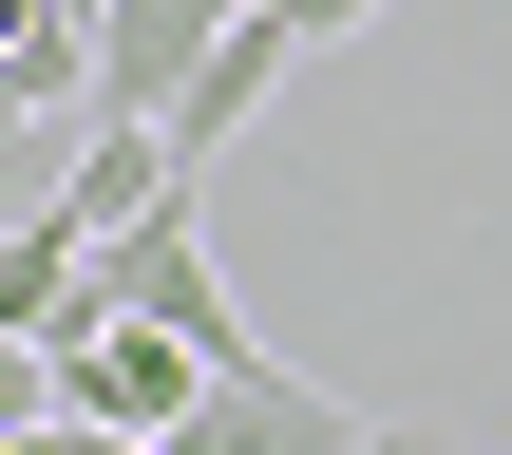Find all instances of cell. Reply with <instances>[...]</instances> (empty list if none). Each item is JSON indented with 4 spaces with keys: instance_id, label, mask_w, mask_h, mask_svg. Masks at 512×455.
Instances as JSON below:
<instances>
[{
    "instance_id": "1",
    "label": "cell",
    "mask_w": 512,
    "mask_h": 455,
    "mask_svg": "<svg viewBox=\"0 0 512 455\" xmlns=\"http://www.w3.org/2000/svg\"><path fill=\"white\" fill-rule=\"evenodd\" d=\"M38 342H57V418H114V437H171V399L209 380V361H190L152 304H114V285H76Z\"/></svg>"
},
{
    "instance_id": "2",
    "label": "cell",
    "mask_w": 512,
    "mask_h": 455,
    "mask_svg": "<svg viewBox=\"0 0 512 455\" xmlns=\"http://www.w3.org/2000/svg\"><path fill=\"white\" fill-rule=\"evenodd\" d=\"M342 437H361V418H342V399H323L304 361L228 342V361H209V380L171 399V437H152V455H342Z\"/></svg>"
},
{
    "instance_id": "3",
    "label": "cell",
    "mask_w": 512,
    "mask_h": 455,
    "mask_svg": "<svg viewBox=\"0 0 512 455\" xmlns=\"http://www.w3.org/2000/svg\"><path fill=\"white\" fill-rule=\"evenodd\" d=\"M228 19H247V0H95V114H152V133H171L190 57H209Z\"/></svg>"
},
{
    "instance_id": "4",
    "label": "cell",
    "mask_w": 512,
    "mask_h": 455,
    "mask_svg": "<svg viewBox=\"0 0 512 455\" xmlns=\"http://www.w3.org/2000/svg\"><path fill=\"white\" fill-rule=\"evenodd\" d=\"M285 76H304V19H285V0H247V19H228V38L190 57V95H171V152L209 171V152H228V133H247V114H266Z\"/></svg>"
},
{
    "instance_id": "5",
    "label": "cell",
    "mask_w": 512,
    "mask_h": 455,
    "mask_svg": "<svg viewBox=\"0 0 512 455\" xmlns=\"http://www.w3.org/2000/svg\"><path fill=\"white\" fill-rule=\"evenodd\" d=\"M285 19H304V57H323V38H361V19H380V0H285Z\"/></svg>"
},
{
    "instance_id": "6",
    "label": "cell",
    "mask_w": 512,
    "mask_h": 455,
    "mask_svg": "<svg viewBox=\"0 0 512 455\" xmlns=\"http://www.w3.org/2000/svg\"><path fill=\"white\" fill-rule=\"evenodd\" d=\"M342 455H456V437H399V418H361V437H342Z\"/></svg>"
},
{
    "instance_id": "7",
    "label": "cell",
    "mask_w": 512,
    "mask_h": 455,
    "mask_svg": "<svg viewBox=\"0 0 512 455\" xmlns=\"http://www.w3.org/2000/svg\"><path fill=\"white\" fill-rule=\"evenodd\" d=\"M76 19H95V0H76Z\"/></svg>"
}]
</instances>
